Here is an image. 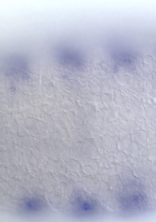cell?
I'll return each mask as SVG.
<instances>
[{"mask_svg": "<svg viewBox=\"0 0 156 222\" xmlns=\"http://www.w3.org/2000/svg\"><path fill=\"white\" fill-rule=\"evenodd\" d=\"M145 131L147 136L148 144L156 143V135L152 128L150 127H148L146 128Z\"/></svg>", "mask_w": 156, "mask_h": 222, "instance_id": "cell-1", "label": "cell"}, {"mask_svg": "<svg viewBox=\"0 0 156 222\" xmlns=\"http://www.w3.org/2000/svg\"><path fill=\"white\" fill-rule=\"evenodd\" d=\"M131 138V141L134 142L137 144L141 151L143 145L138 133L136 132L132 134Z\"/></svg>", "mask_w": 156, "mask_h": 222, "instance_id": "cell-2", "label": "cell"}, {"mask_svg": "<svg viewBox=\"0 0 156 222\" xmlns=\"http://www.w3.org/2000/svg\"><path fill=\"white\" fill-rule=\"evenodd\" d=\"M138 132L140 136L143 146H147L148 144V142L145 130L141 129L138 131Z\"/></svg>", "mask_w": 156, "mask_h": 222, "instance_id": "cell-3", "label": "cell"}, {"mask_svg": "<svg viewBox=\"0 0 156 222\" xmlns=\"http://www.w3.org/2000/svg\"><path fill=\"white\" fill-rule=\"evenodd\" d=\"M140 151L137 144L133 141H131L130 143L129 151L131 154H138Z\"/></svg>", "mask_w": 156, "mask_h": 222, "instance_id": "cell-4", "label": "cell"}, {"mask_svg": "<svg viewBox=\"0 0 156 222\" xmlns=\"http://www.w3.org/2000/svg\"><path fill=\"white\" fill-rule=\"evenodd\" d=\"M147 147L150 154L156 155V143H149Z\"/></svg>", "mask_w": 156, "mask_h": 222, "instance_id": "cell-5", "label": "cell"}, {"mask_svg": "<svg viewBox=\"0 0 156 222\" xmlns=\"http://www.w3.org/2000/svg\"><path fill=\"white\" fill-rule=\"evenodd\" d=\"M16 122H13L14 124H12V123L10 124V131H11L10 132L12 133L15 135L18 133V123Z\"/></svg>", "mask_w": 156, "mask_h": 222, "instance_id": "cell-6", "label": "cell"}, {"mask_svg": "<svg viewBox=\"0 0 156 222\" xmlns=\"http://www.w3.org/2000/svg\"><path fill=\"white\" fill-rule=\"evenodd\" d=\"M141 154L144 156H146V157H148L149 154L148 149L146 146H143L141 151Z\"/></svg>", "mask_w": 156, "mask_h": 222, "instance_id": "cell-7", "label": "cell"}, {"mask_svg": "<svg viewBox=\"0 0 156 222\" xmlns=\"http://www.w3.org/2000/svg\"><path fill=\"white\" fill-rule=\"evenodd\" d=\"M150 127L152 128L156 135V124L154 122L152 123Z\"/></svg>", "mask_w": 156, "mask_h": 222, "instance_id": "cell-8", "label": "cell"}, {"mask_svg": "<svg viewBox=\"0 0 156 222\" xmlns=\"http://www.w3.org/2000/svg\"><path fill=\"white\" fill-rule=\"evenodd\" d=\"M75 134H77V135H78V134H76V133H75ZM80 136H82V135H81V134H80Z\"/></svg>", "mask_w": 156, "mask_h": 222, "instance_id": "cell-9", "label": "cell"}]
</instances>
